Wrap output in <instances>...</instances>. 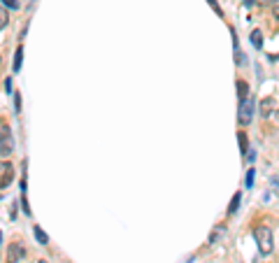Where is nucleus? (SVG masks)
Returning <instances> with one entry per match:
<instances>
[{
	"label": "nucleus",
	"instance_id": "a211bd4d",
	"mask_svg": "<svg viewBox=\"0 0 279 263\" xmlns=\"http://www.w3.org/2000/svg\"><path fill=\"white\" fill-rule=\"evenodd\" d=\"M277 0H256V5H274Z\"/></svg>",
	"mask_w": 279,
	"mask_h": 263
},
{
	"label": "nucleus",
	"instance_id": "39448f33",
	"mask_svg": "<svg viewBox=\"0 0 279 263\" xmlns=\"http://www.w3.org/2000/svg\"><path fill=\"white\" fill-rule=\"evenodd\" d=\"M10 182H12V165L0 163V189H5Z\"/></svg>",
	"mask_w": 279,
	"mask_h": 263
},
{
	"label": "nucleus",
	"instance_id": "f8f14e48",
	"mask_svg": "<svg viewBox=\"0 0 279 263\" xmlns=\"http://www.w3.org/2000/svg\"><path fill=\"white\" fill-rule=\"evenodd\" d=\"M237 205H240V193H235V196H233V200H230V208H228V214L235 212Z\"/></svg>",
	"mask_w": 279,
	"mask_h": 263
},
{
	"label": "nucleus",
	"instance_id": "20e7f679",
	"mask_svg": "<svg viewBox=\"0 0 279 263\" xmlns=\"http://www.w3.org/2000/svg\"><path fill=\"white\" fill-rule=\"evenodd\" d=\"M23 256H26V249H23L21 245H10V254H7V261H10V263H19Z\"/></svg>",
	"mask_w": 279,
	"mask_h": 263
},
{
	"label": "nucleus",
	"instance_id": "1a4fd4ad",
	"mask_svg": "<svg viewBox=\"0 0 279 263\" xmlns=\"http://www.w3.org/2000/svg\"><path fill=\"white\" fill-rule=\"evenodd\" d=\"M237 140H240V149L242 154L249 152V142H246V133H237Z\"/></svg>",
	"mask_w": 279,
	"mask_h": 263
},
{
	"label": "nucleus",
	"instance_id": "6e6552de",
	"mask_svg": "<svg viewBox=\"0 0 279 263\" xmlns=\"http://www.w3.org/2000/svg\"><path fill=\"white\" fill-rule=\"evenodd\" d=\"M252 42H254L256 49H261V47H263V33H261V31H254V33H252Z\"/></svg>",
	"mask_w": 279,
	"mask_h": 263
},
{
	"label": "nucleus",
	"instance_id": "9b49d317",
	"mask_svg": "<svg viewBox=\"0 0 279 263\" xmlns=\"http://www.w3.org/2000/svg\"><path fill=\"white\" fill-rule=\"evenodd\" d=\"M21 61H23V49L19 47L17 54H14V70H21Z\"/></svg>",
	"mask_w": 279,
	"mask_h": 263
},
{
	"label": "nucleus",
	"instance_id": "6ab92c4d",
	"mask_svg": "<svg viewBox=\"0 0 279 263\" xmlns=\"http://www.w3.org/2000/svg\"><path fill=\"white\" fill-rule=\"evenodd\" d=\"M244 5H256V0H244Z\"/></svg>",
	"mask_w": 279,
	"mask_h": 263
},
{
	"label": "nucleus",
	"instance_id": "aec40b11",
	"mask_svg": "<svg viewBox=\"0 0 279 263\" xmlns=\"http://www.w3.org/2000/svg\"><path fill=\"white\" fill-rule=\"evenodd\" d=\"M0 242H3V233H0Z\"/></svg>",
	"mask_w": 279,
	"mask_h": 263
},
{
	"label": "nucleus",
	"instance_id": "0eeeda50",
	"mask_svg": "<svg viewBox=\"0 0 279 263\" xmlns=\"http://www.w3.org/2000/svg\"><path fill=\"white\" fill-rule=\"evenodd\" d=\"M237 94H240V100L249 98V84H246V82H237Z\"/></svg>",
	"mask_w": 279,
	"mask_h": 263
},
{
	"label": "nucleus",
	"instance_id": "4468645a",
	"mask_svg": "<svg viewBox=\"0 0 279 263\" xmlns=\"http://www.w3.org/2000/svg\"><path fill=\"white\" fill-rule=\"evenodd\" d=\"M7 135H10V131H7V126L3 124V121H0V140H5Z\"/></svg>",
	"mask_w": 279,
	"mask_h": 263
},
{
	"label": "nucleus",
	"instance_id": "f257e3e1",
	"mask_svg": "<svg viewBox=\"0 0 279 263\" xmlns=\"http://www.w3.org/2000/svg\"><path fill=\"white\" fill-rule=\"evenodd\" d=\"M254 238H256V242H258V249H261V254H270L274 249V238H272V230H270V226H256V230H254Z\"/></svg>",
	"mask_w": 279,
	"mask_h": 263
},
{
	"label": "nucleus",
	"instance_id": "412c9836",
	"mask_svg": "<svg viewBox=\"0 0 279 263\" xmlns=\"http://www.w3.org/2000/svg\"><path fill=\"white\" fill-rule=\"evenodd\" d=\"M38 263H47V261H38Z\"/></svg>",
	"mask_w": 279,
	"mask_h": 263
},
{
	"label": "nucleus",
	"instance_id": "ddd939ff",
	"mask_svg": "<svg viewBox=\"0 0 279 263\" xmlns=\"http://www.w3.org/2000/svg\"><path fill=\"white\" fill-rule=\"evenodd\" d=\"M7 21H10V17H7V12L0 7V28H5L7 26Z\"/></svg>",
	"mask_w": 279,
	"mask_h": 263
},
{
	"label": "nucleus",
	"instance_id": "423d86ee",
	"mask_svg": "<svg viewBox=\"0 0 279 263\" xmlns=\"http://www.w3.org/2000/svg\"><path fill=\"white\" fill-rule=\"evenodd\" d=\"M12 147H14V142H12L10 135H7L5 140H0V154H3V156H7V154L12 152Z\"/></svg>",
	"mask_w": 279,
	"mask_h": 263
},
{
	"label": "nucleus",
	"instance_id": "f3484780",
	"mask_svg": "<svg viewBox=\"0 0 279 263\" xmlns=\"http://www.w3.org/2000/svg\"><path fill=\"white\" fill-rule=\"evenodd\" d=\"M3 3H5L7 7H12V10H17V7H19V3H17V0H3Z\"/></svg>",
	"mask_w": 279,
	"mask_h": 263
},
{
	"label": "nucleus",
	"instance_id": "9d476101",
	"mask_svg": "<svg viewBox=\"0 0 279 263\" xmlns=\"http://www.w3.org/2000/svg\"><path fill=\"white\" fill-rule=\"evenodd\" d=\"M35 238H38V242H42V245H47L49 242V238H47V233H44L40 226H35Z\"/></svg>",
	"mask_w": 279,
	"mask_h": 263
},
{
	"label": "nucleus",
	"instance_id": "f03ea898",
	"mask_svg": "<svg viewBox=\"0 0 279 263\" xmlns=\"http://www.w3.org/2000/svg\"><path fill=\"white\" fill-rule=\"evenodd\" d=\"M252 116H254V100H252V98L240 100V110H237V121H240L242 126H249V124H252Z\"/></svg>",
	"mask_w": 279,
	"mask_h": 263
},
{
	"label": "nucleus",
	"instance_id": "dca6fc26",
	"mask_svg": "<svg viewBox=\"0 0 279 263\" xmlns=\"http://www.w3.org/2000/svg\"><path fill=\"white\" fill-rule=\"evenodd\" d=\"M254 184V170H249V172H246V187H252Z\"/></svg>",
	"mask_w": 279,
	"mask_h": 263
},
{
	"label": "nucleus",
	"instance_id": "2eb2a0df",
	"mask_svg": "<svg viewBox=\"0 0 279 263\" xmlns=\"http://www.w3.org/2000/svg\"><path fill=\"white\" fill-rule=\"evenodd\" d=\"M209 3V7H212L214 12H216V14H224V12H221V7H219V3H216V0H207Z\"/></svg>",
	"mask_w": 279,
	"mask_h": 263
},
{
	"label": "nucleus",
	"instance_id": "7ed1b4c3",
	"mask_svg": "<svg viewBox=\"0 0 279 263\" xmlns=\"http://www.w3.org/2000/svg\"><path fill=\"white\" fill-rule=\"evenodd\" d=\"M277 112V100L274 98H265L261 100V116H265V119H270V116Z\"/></svg>",
	"mask_w": 279,
	"mask_h": 263
}]
</instances>
